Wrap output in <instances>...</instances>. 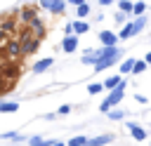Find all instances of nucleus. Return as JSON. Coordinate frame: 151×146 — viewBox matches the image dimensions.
Wrapping results in <instances>:
<instances>
[{"label": "nucleus", "mask_w": 151, "mask_h": 146, "mask_svg": "<svg viewBox=\"0 0 151 146\" xmlns=\"http://www.w3.org/2000/svg\"><path fill=\"white\" fill-rule=\"evenodd\" d=\"M120 47H101V49H97V64L92 66L97 73H101L104 68H109V66H113L118 59H120Z\"/></svg>", "instance_id": "1"}, {"label": "nucleus", "mask_w": 151, "mask_h": 146, "mask_svg": "<svg viewBox=\"0 0 151 146\" xmlns=\"http://www.w3.org/2000/svg\"><path fill=\"white\" fill-rule=\"evenodd\" d=\"M17 40H19V47H21V57H31V54H35V49L40 47V40H35L26 26L19 31Z\"/></svg>", "instance_id": "2"}, {"label": "nucleus", "mask_w": 151, "mask_h": 146, "mask_svg": "<svg viewBox=\"0 0 151 146\" xmlns=\"http://www.w3.org/2000/svg\"><path fill=\"white\" fill-rule=\"evenodd\" d=\"M125 87H127V80L123 78V82H120V85H118L116 89H111V92H109V97L104 99L109 108H116V106H118V104L123 101V97H125Z\"/></svg>", "instance_id": "3"}, {"label": "nucleus", "mask_w": 151, "mask_h": 146, "mask_svg": "<svg viewBox=\"0 0 151 146\" xmlns=\"http://www.w3.org/2000/svg\"><path fill=\"white\" fill-rule=\"evenodd\" d=\"M26 28L31 31V35H33L35 40H42V38H45V33H47V26H45V21H42L40 16H35V19H33Z\"/></svg>", "instance_id": "4"}, {"label": "nucleus", "mask_w": 151, "mask_h": 146, "mask_svg": "<svg viewBox=\"0 0 151 146\" xmlns=\"http://www.w3.org/2000/svg\"><path fill=\"white\" fill-rule=\"evenodd\" d=\"M40 9H47L52 14H61V12H66V2L64 0H42Z\"/></svg>", "instance_id": "5"}, {"label": "nucleus", "mask_w": 151, "mask_h": 146, "mask_svg": "<svg viewBox=\"0 0 151 146\" xmlns=\"http://www.w3.org/2000/svg\"><path fill=\"white\" fill-rule=\"evenodd\" d=\"M5 52L9 54V59H19V57H21L19 40H17V38H7V40H5Z\"/></svg>", "instance_id": "6"}, {"label": "nucleus", "mask_w": 151, "mask_h": 146, "mask_svg": "<svg viewBox=\"0 0 151 146\" xmlns=\"http://www.w3.org/2000/svg\"><path fill=\"white\" fill-rule=\"evenodd\" d=\"M38 14H35V7H28V5H24L21 9H19V21L24 24V26H28L33 19H35Z\"/></svg>", "instance_id": "7"}, {"label": "nucleus", "mask_w": 151, "mask_h": 146, "mask_svg": "<svg viewBox=\"0 0 151 146\" xmlns=\"http://www.w3.org/2000/svg\"><path fill=\"white\" fill-rule=\"evenodd\" d=\"M99 40H101V47H118V35L113 31H101L99 33Z\"/></svg>", "instance_id": "8"}, {"label": "nucleus", "mask_w": 151, "mask_h": 146, "mask_svg": "<svg viewBox=\"0 0 151 146\" xmlns=\"http://www.w3.org/2000/svg\"><path fill=\"white\" fill-rule=\"evenodd\" d=\"M61 49H64L66 54H73V52L78 49V35H66V38L61 40Z\"/></svg>", "instance_id": "9"}, {"label": "nucleus", "mask_w": 151, "mask_h": 146, "mask_svg": "<svg viewBox=\"0 0 151 146\" xmlns=\"http://www.w3.org/2000/svg\"><path fill=\"white\" fill-rule=\"evenodd\" d=\"M127 130H130V134H132V139H137V141H144V139L149 137V132H146L144 127H139L137 122H127Z\"/></svg>", "instance_id": "10"}, {"label": "nucleus", "mask_w": 151, "mask_h": 146, "mask_svg": "<svg viewBox=\"0 0 151 146\" xmlns=\"http://www.w3.org/2000/svg\"><path fill=\"white\" fill-rule=\"evenodd\" d=\"M52 64H54V59H52V57H45V59L35 61V64L31 66V71H33V73H45L47 68H52Z\"/></svg>", "instance_id": "11"}, {"label": "nucleus", "mask_w": 151, "mask_h": 146, "mask_svg": "<svg viewBox=\"0 0 151 146\" xmlns=\"http://www.w3.org/2000/svg\"><path fill=\"white\" fill-rule=\"evenodd\" d=\"M17 21H19L17 16H7L5 21H0V31H2L5 35H9V33H12L14 28H17Z\"/></svg>", "instance_id": "12"}, {"label": "nucleus", "mask_w": 151, "mask_h": 146, "mask_svg": "<svg viewBox=\"0 0 151 146\" xmlns=\"http://www.w3.org/2000/svg\"><path fill=\"white\" fill-rule=\"evenodd\" d=\"M111 141H113V134H99V137L87 139V146H104V144H111Z\"/></svg>", "instance_id": "13"}, {"label": "nucleus", "mask_w": 151, "mask_h": 146, "mask_svg": "<svg viewBox=\"0 0 151 146\" xmlns=\"http://www.w3.org/2000/svg\"><path fill=\"white\" fill-rule=\"evenodd\" d=\"M120 82H123V75H109V78L104 80V89H109V92H111V89H116Z\"/></svg>", "instance_id": "14"}, {"label": "nucleus", "mask_w": 151, "mask_h": 146, "mask_svg": "<svg viewBox=\"0 0 151 146\" xmlns=\"http://www.w3.org/2000/svg\"><path fill=\"white\" fill-rule=\"evenodd\" d=\"M54 144V139H42L40 134H35V137H31L28 139V144L26 146H52Z\"/></svg>", "instance_id": "15"}, {"label": "nucleus", "mask_w": 151, "mask_h": 146, "mask_svg": "<svg viewBox=\"0 0 151 146\" xmlns=\"http://www.w3.org/2000/svg\"><path fill=\"white\" fill-rule=\"evenodd\" d=\"M146 21H149L146 16H137V19L132 21V33H134V35H139V33L146 28Z\"/></svg>", "instance_id": "16"}, {"label": "nucleus", "mask_w": 151, "mask_h": 146, "mask_svg": "<svg viewBox=\"0 0 151 146\" xmlns=\"http://www.w3.org/2000/svg\"><path fill=\"white\" fill-rule=\"evenodd\" d=\"M71 26H73V35H83V33L90 31V24L87 21H71Z\"/></svg>", "instance_id": "17"}, {"label": "nucleus", "mask_w": 151, "mask_h": 146, "mask_svg": "<svg viewBox=\"0 0 151 146\" xmlns=\"http://www.w3.org/2000/svg\"><path fill=\"white\" fill-rule=\"evenodd\" d=\"M80 61H83V64H87V66H94V64H97V49H85Z\"/></svg>", "instance_id": "18"}, {"label": "nucleus", "mask_w": 151, "mask_h": 146, "mask_svg": "<svg viewBox=\"0 0 151 146\" xmlns=\"http://www.w3.org/2000/svg\"><path fill=\"white\" fill-rule=\"evenodd\" d=\"M134 33H132V21H125L123 24V28H120V33H118V40H127V38H132Z\"/></svg>", "instance_id": "19"}, {"label": "nucleus", "mask_w": 151, "mask_h": 146, "mask_svg": "<svg viewBox=\"0 0 151 146\" xmlns=\"http://www.w3.org/2000/svg\"><path fill=\"white\" fill-rule=\"evenodd\" d=\"M0 111L2 113H14V111H19V104L17 101H0Z\"/></svg>", "instance_id": "20"}, {"label": "nucleus", "mask_w": 151, "mask_h": 146, "mask_svg": "<svg viewBox=\"0 0 151 146\" xmlns=\"http://www.w3.org/2000/svg\"><path fill=\"white\" fill-rule=\"evenodd\" d=\"M87 139H90V137H85V134H78V137L68 139V141H66V146H87Z\"/></svg>", "instance_id": "21"}, {"label": "nucleus", "mask_w": 151, "mask_h": 146, "mask_svg": "<svg viewBox=\"0 0 151 146\" xmlns=\"http://www.w3.org/2000/svg\"><path fill=\"white\" fill-rule=\"evenodd\" d=\"M118 9H120V14L127 16V14H132V2H130V0H120V2H118Z\"/></svg>", "instance_id": "22"}, {"label": "nucleus", "mask_w": 151, "mask_h": 146, "mask_svg": "<svg viewBox=\"0 0 151 146\" xmlns=\"http://www.w3.org/2000/svg\"><path fill=\"white\" fill-rule=\"evenodd\" d=\"M146 12V2H132V14L134 16H144Z\"/></svg>", "instance_id": "23"}, {"label": "nucleus", "mask_w": 151, "mask_h": 146, "mask_svg": "<svg viewBox=\"0 0 151 146\" xmlns=\"http://www.w3.org/2000/svg\"><path fill=\"white\" fill-rule=\"evenodd\" d=\"M106 115H109L111 120H123V118L127 115V111H120V108H111V111H109Z\"/></svg>", "instance_id": "24"}, {"label": "nucleus", "mask_w": 151, "mask_h": 146, "mask_svg": "<svg viewBox=\"0 0 151 146\" xmlns=\"http://www.w3.org/2000/svg\"><path fill=\"white\" fill-rule=\"evenodd\" d=\"M134 61H137V59H125V61L120 64V73H132V68H134Z\"/></svg>", "instance_id": "25"}, {"label": "nucleus", "mask_w": 151, "mask_h": 146, "mask_svg": "<svg viewBox=\"0 0 151 146\" xmlns=\"http://www.w3.org/2000/svg\"><path fill=\"white\" fill-rule=\"evenodd\" d=\"M76 12H78V16H80V19H85V16L90 14V5H87V2H80V5L76 7Z\"/></svg>", "instance_id": "26"}, {"label": "nucleus", "mask_w": 151, "mask_h": 146, "mask_svg": "<svg viewBox=\"0 0 151 146\" xmlns=\"http://www.w3.org/2000/svg\"><path fill=\"white\" fill-rule=\"evenodd\" d=\"M87 92H90V94H99V92H104V85H101V82H92V85L87 87Z\"/></svg>", "instance_id": "27"}, {"label": "nucleus", "mask_w": 151, "mask_h": 146, "mask_svg": "<svg viewBox=\"0 0 151 146\" xmlns=\"http://www.w3.org/2000/svg\"><path fill=\"white\" fill-rule=\"evenodd\" d=\"M2 139H9V141H21L24 137L21 134H17V132H5V134H0Z\"/></svg>", "instance_id": "28"}, {"label": "nucleus", "mask_w": 151, "mask_h": 146, "mask_svg": "<svg viewBox=\"0 0 151 146\" xmlns=\"http://www.w3.org/2000/svg\"><path fill=\"white\" fill-rule=\"evenodd\" d=\"M144 71H146V64H144L142 59H137V61H134V68H132V73H144Z\"/></svg>", "instance_id": "29"}, {"label": "nucleus", "mask_w": 151, "mask_h": 146, "mask_svg": "<svg viewBox=\"0 0 151 146\" xmlns=\"http://www.w3.org/2000/svg\"><path fill=\"white\" fill-rule=\"evenodd\" d=\"M68 113H71V106H68V104L59 106V111H57V115H68Z\"/></svg>", "instance_id": "30"}, {"label": "nucleus", "mask_w": 151, "mask_h": 146, "mask_svg": "<svg viewBox=\"0 0 151 146\" xmlns=\"http://www.w3.org/2000/svg\"><path fill=\"white\" fill-rule=\"evenodd\" d=\"M66 35H73V26H71V24H66V28H64V38H66Z\"/></svg>", "instance_id": "31"}, {"label": "nucleus", "mask_w": 151, "mask_h": 146, "mask_svg": "<svg viewBox=\"0 0 151 146\" xmlns=\"http://www.w3.org/2000/svg\"><path fill=\"white\" fill-rule=\"evenodd\" d=\"M134 99H137V101H139V104H149V99H146V97H144V94H137V97H134Z\"/></svg>", "instance_id": "32"}, {"label": "nucleus", "mask_w": 151, "mask_h": 146, "mask_svg": "<svg viewBox=\"0 0 151 146\" xmlns=\"http://www.w3.org/2000/svg\"><path fill=\"white\" fill-rule=\"evenodd\" d=\"M144 64H146V66H149V64H151V52H149V54H146V57H144Z\"/></svg>", "instance_id": "33"}, {"label": "nucleus", "mask_w": 151, "mask_h": 146, "mask_svg": "<svg viewBox=\"0 0 151 146\" xmlns=\"http://www.w3.org/2000/svg\"><path fill=\"white\" fill-rule=\"evenodd\" d=\"M7 38H9V35H5V33L0 31V42H2V40H7Z\"/></svg>", "instance_id": "34"}, {"label": "nucleus", "mask_w": 151, "mask_h": 146, "mask_svg": "<svg viewBox=\"0 0 151 146\" xmlns=\"http://www.w3.org/2000/svg\"><path fill=\"white\" fill-rule=\"evenodd\" d=\"M52 146H66V144H64V141H54Z\"/></svg>", "instance_id": "35"}]
</instances>
